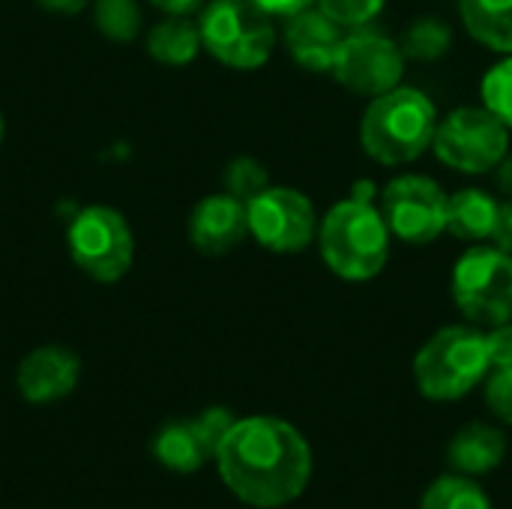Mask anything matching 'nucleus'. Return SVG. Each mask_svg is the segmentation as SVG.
Masks as SVG:
<instances>
[{
    "label": "nucleus",
    "mask_w": 512,
    "mask_h": 509,
    "mask_svg": "<svg viewBox=\"0 0 512 509\" xmlns=\"http://www.w3.org/2000/svg\"><path fill=\"white\" fill-rule=\"evenodd\" d=\"M216 471L225 489L255 509L294 504L312 480V447L282 417H243L216 450Z\"/></svg>",
    "instance_id": "1"
},
{
    "label": "nucleus",
    "mask_w": 512,
    "mask_h": 509,
    "mask_svg": "<svg viewBox=\"0 0 512 509\" xmlns=\"http://www.w3.org/2000/svg\"><path fill=\"white\" fill-rule=\"evenodd\" d=\"M438 123V111L423 90L393 87L363 111L360 144L381 165H408L432 147Z\"/></svg>",
    "instance_id": "2"
},
{
    "label": "nucleus",
    "mask_w": 512,
    "mask_h": 509,
    "mask_svg": "<svg viewBox=\"0 0 512 509\" xmlns=\"http://www.w3.org/2000/svg\"><path fill=\"white\" fill-rule=\"evenodd\" d=\"M321 258L345 282L375 279L390 258V228L372 201L345 198L318 225Z\"/></svg>",
    "instance_id": "3"
},
{
    "label": "nucleus",
    "mask_w": 512,
    "mask_h": 509,
    "mask_svg": "<svg viewBox=\"0 0 512 509\" xmlns=\"http://www.w3.org/2000/svg\"><path fill=\"white\" fill-rule=\"evenodd\" d=\"M489 369L486 333L465 324L438 330L414 357V381L429 402H456L468 396L486 381Z\"/></svg>",
    "instance_id": "4"
},
{
    "label": "nucleus",
    "mask_w": 512,
    "mask_h": 509,
    "mask_svg": "<svg viewBox=\"0 0 512 509\" xmlns=\"http://www.w3.org/2000/svg\"><path fill=\"white\" fill-rule=\"evenodd\" d=\"M204 48L231 69H258L276 48L273 15L252 0H213L201 12Z\"/></svg>",
    "instance_id": "5"
},
{
    "label": "nucleus",
    "mask_w": 512,
    "mask_h": 509,
    "mask_svg": "<svg viewBox=\"0 0 512 509\" xmlns=\"http://www.w3.org/2000/svg\"><path fill=\"white\" fill-rule=\"evenodd\" d=\"M456 309L474 327L512 321V255L498 246H471L453 267Z\"/></svg>",
    "instance_id": "6"
},
{
    "label": "nucleus",
    "mask_w": 512,
    "mask_h": 509,
    "mask_svg": "<svg viewBox=\"0 0 512 509\" xmlns=\"http://www.w3.org/2000/svg\"><path fill=\"white\" fill-rule=\"evenodd\" d=\"M510 129L489 108H456L435 132V156L462 174H489L507 159Z\"/></svg>",
    "instance_id": "7"
},
{
    "label": "nucleus",
    "mask_w": 512,
    "mask_h": 509,
    "mask_svg": "<svg viewBox=\"0 0 512 509\" xmlns=\"http://www.w3.org/2000/svg\"><path fill=\"white\" fill-rule=\"evenodd\" d=\"M66 246L72 261L96 282H117L129 273L135 258V243L126 219L111 207H84L69 231Z\"/></svg>",
    "instance_id": "8"
},
{
    "label": "nucleus",
    "mask_w": 512,
    "mask_h": 509,
    "mask_svg": "<svg viewBox=\"0 0 512 509\" xmlns=\"http://www.w3.org/2000/svg\"><path fill=\"white\" fill-rule=\"evenodd\" d=\"M405 51L402 45L387 36L378 27H351L345 30V39L339 45L336 63H333V78L360 96H381L393 87H399L405 75Z\"/></svg>",
    "instance_id": "9"
},
{
    "label": "nucleus",
    "mask_w": 512,
    "mask_h": 509,
    "mask_svg": "<svg viewBox=\"0 0 512 509\" xmlns=\"http://www.w3.org/2000/svg\"><path fill=\"white\" fill-rule=\"evenodd\" d=\"M450 195L423 174L393 177L381 192V216L390 234L408 246H429L447 231Z\"/></svg>",
    "instance_id": "10"
},
{
    "label": "nucleus",
    "mask_w": 512,
    "mask_h": 509,
    "mask_svg": "<svg viewBox=\"0 0 512 509\" xmlns=\"http://www.w3.org/2000/svg\"><path fill=\"white\" fill-rule=\"evenodd\" d=\"M249 234L270 252L294 255L318 240V216L312 201L288 186H267L246 201Z\"/></svg>",
    "instance_id": "11"
},
{
    "label": "nucleus",
    "mask_w": 512,
    "mask_h": 509,
    "mask_svg": "<svg viewBox=\"0 0 512 509\" xmlns=\"http://www.w3.org/2000/svg\"><path fill=\"white\" fill-rule=\"evenodd\" d=\"M78 378H81L78 354L60 345H45L30 351L15 372L18 393L30 405H51L66 399L78 387Z\"/></svg>",
    "instance_id": "12"
},
{
    "label": "nucleus",
    "mask_w": 512,
    "mask_h": 509,
    "mask_svg": "<svg viewBox=\"0 0 512 509\" xmlns=\"http://www.w3.org/2000/svg\"><path fill=\"white\" fill-rule=\"evenodd\" d=\"M246 234H249L246 201L228 192L207 195L204 201L195 204L189 216V240L201 255H213V258L228 255L243 243Z\"/></svg>",
    "instance_id": "13"
},
{
    "label": "nucleus",
    "mask_w": 512,
    "mask_h": 509,
    "mask_svg": "<svg viewBox=\"0 0 512 509\" xmlns=\"http://www.w3.org/2000/svg\"><path fill=\"white\" fill-rule=\"evenodd\" d=\"M342 39L345 27L315 6L288 15L285 21V48L291 60L309 72H333Z\"/></svg>",
    "instance_id": "14"
},
{
    "label": "nucleus",
    "mask_w": 512,
    "mask_h": 509,
    "mask_svg": "<svg viewBox=\"0 0 512 509\" xmlns=\"http://www.w3.org/2000/svg\"><path fill=\"white\" fill-rule=\"evenodd\" d=\"M507 459V435L492 426V423H468L465 429H459L447 447V462L456 474L465 477H489L492 471H498Z\"/></svg>",
    "instance_id": "15"
},
{
    "label": "nucleus",
    "mask_w": 512,
    "mask_h": 509,
    "mask_svg": "<svg viewBox=\"0 0 512 509\" xmlns=\"http://www.w3.org/2000/svg\"><path fill=\"white\" fill-rule=\"evenodd\" d=\"M153 459L174 474H198L207 462L216 459V450L210 447L207 435L201 432L195 417L171 420L165 423L153 438Z\"/></svg>",
    "instance_id": "16"
},
{
    "label": "nucleus",
    "mask_w": 512,
    "mask_h": 509,
    "mask_svg": "<svg viewBox=\"0 0 512 509\" xmlns=\"http://www.w3.org/2000/svg\"><path fill=\"white\" fill-rule=\"evenodd\" d=\"M498 210H501V201H495L489 192L462 189V192L450 195V201H447V231L465 243L492 240Z\"/></svg>",
    "instance_id": "17"
},
{
    "label": "nucleus",
    "mask_w": 512,
    "mask_h": 509,
    "mask_svg": "<svg viewBox=\"0 0 512 509\" xmlns=\"http://www.w3.org/2000/svg\"><path fill=\"white\" fill-rule=\"evenodd\" d=\"M459 12L477 42L512 54V0H459Z\"/></svg>",
    "instance_id": "18"
},
{
    "label": "nucleus",
    "mask_w": 512,
    "mask_h": 509,
    "mask_svg": "<svg viewBox=\"0 0 512 509\" xmlns=\"http://www.w3.org/2000/svg\"><path fill=\"white\" fill-rule=\"evenodd\" d=\"M201 27L192 24L186 15H171L150 27L147 33V51L153 60L168 63V66H186L198 57L201 51Z\"/></svg>",
    "instance_id": "19"
},
{
    "label": "nucleus",
    "mask_w": 512,
    "mask_h": 509,
    "mask_svg": "<svg viewBox=\"0 0 512 509\" xmlns=\"http://www.w3.org/2000/svg\"><path fill=\"white\" fill-rule=\"evenodd\" d=\"M420 509H495L489 495L474 477L465 474H444L429 483L420 498Z\"/></svg>",
    "instance_id": "20"
},
{
    "label": "nucleus",
    "mask_w": 512,
    "mask_h": 509,
    "mask_svg": "<svg viewBox=\"0 0 512 509\" xmlns=\"http://www.w3.org/2000/svg\"><path fill=\"white\" fill-rule=\"evenodd\" d=\"M399 45H402L405 57L429 63V60H438V57H444L450 51L453 30L444 21H438V18H420V21H414L405 30Z\"/></svg>",
    "instance_id": "21"
},
{
    "label": "nucleus",
    "mask_w": 512,
    "mask_h": 509,
    "mask_svg": "<svg viewBox=\"0 0 512 509\" xmlns=\"http://www.w3.org/2000/svg\"><path fill=\"white\" fill-rule=\"evenodd\" d=\"M93 18H96L99 33L114 42H132L141 30L138 0H96Z\"/></svg>",
    "instance_id": "22"
},
{
    "label": "nucleus",
    "mask_w": 512,
    "mask_h": 509,
    "mask_svg": "<svg viewBox=\"0 0 512 509\" xmlns=\"http://www.w3.org/2000/svg\"><path fill=\"white\" fill-rule=\"evenodd\" d=\"M483 108H489L507 129H512V57L495 63L480 84Z\"/></svg>",
    "instance_id": "23"
},
{
    "label": "nucleus",
    "mask_w": 512,
    "mask_h": 509,
    "mask_svg": "<svg viewBox=\"0 0 512 509\" xmlns=\"http://www.w3.org/2000/svg\"><path fill=\"white\" fill-rule=\"evenodd\" d=\"M267 186H270L267 168L252 156H240L225 168V192L240 198V201H252Z\"/></svg>",
    "instance_id": "24"
},
{
    "label": "nucleus",
    "mask_w": 512,
    "mask_h": 509,
    "mask_svg": "<svg viewBox=\"0 0 512 509\" xmlns=\"http://www.w3.org/2000/svg\"><path fill=\"white\" fill-rule=\"evenodd\" d=\"M384 3L387 0H318V9L342 27H363L381 15Z\"/></svg>",
    "instance_id": "25"
},
{
    "label": "nucleus",
    "mask_w": 512,
    "mask_h": 509,
    "mask_svg": "<svg viewBox=\"0 0 512 509\" xmlns=\"http://www.w3.org/2000/svg\"><path fill=\"white\" fill-rule=\"evenodd\" d=\"M483 393H486V405L495 414V420L512 426V366L492 369V375H486V381H483Z\"/></svg>",
    "instance_id": "26"
},
{
    "label": "nucleus",
    "mask_w": 512,
    "mask_h": 509,
    "mask_svg": "<svg viewBox=\"0 0 512 509\" xmlns=\"http://www.w3.org/2000/svg\"><path fill=\"white\" fill-rule=\"evenodd\" d=\"M486 351H489V366L492 369L512 366V321L510 324L489 327V333H486Z\"/></svg>",
    "instance_id": "27"
},
{
    "label": "nucleus",
    "mask_w": 512,
    "mask_h": 509,
    "mask_svg": "<svg viewBox=\"0 0 512 509\" xmlns=\"http://www.w3.org/2000/svg\"><path fill=\"white\" fill-rule=\"evenodd\" d=\"M492 240H495L498 249H504L507 255H512V198L504 201L501 210H498V222H495Z\"/></svg>",
    "instance_id": "28"
},
{
    "label": "nucleus",
    "mask_w": 512,
    "mask_h": 509,
    "mask_svg": "<svg viewBox=\"0 0 512 509\" xmlns=\"http://www.w3.org/2000/svg\"><path fill=\"white\" fill-rule=\"evenodd\" d=\"M252 3H258L264 12H270V15H294V12H300V9H309V6H315L318 0H252Z\"/></svg>",
    "instance_id": "29"
},
{
    "label": "nucleus",
    "mask_w": 512,
    "mask_h": 509,
    "mask_svg": "<svg viewBox=\"0 0 512 509\" xmlns=\"http://www.w3.org/2000/svg\"><path fill=\"white\" fill-rule=\"evenodd\" d=\"M150 3L168 15H192L204 6V0H150Z\"/></svg>",
    "instance_id": "30"
},
{
    "label": "nucleus",
    "mask_w": 512,
    "mask_h": 509,
    "mask_svg": "<svg viewBox=\"0 0 512 509\" xmlns=\"http://www.w3.org/2000/svg\"><path fill=\"white\" fill-rule=\"evenodd\" d=\"M42 9L48 12H60V15H75L87 6V0H36Z\"/></svg>",
    "instance_id": "31"
},
{
    "label": "nucleus",
    "mask_w": 512,
    "mask_h": 509,
    "mask_svg": "<svg viewBox=\"0 0 512 509\" xmlns=\"http://www.w3.org/2000/svg\"><path fill=\"white\" fill-rule=\"evenodd\" d=\"M498 183H501V189L512 198V156H507V159L498 165Z\"/></svg>",
    "instance_id": "32"
},
{
    "label": "nucleus",
    "mask_w": 512,
    "mask_h": 509,
    "mask_svg": "<svg viewBox=\"0 0 512 509\" xmlns=\"http://www.w3.org/2000/svg\"><path fill=\"white\" fill-rule=\"evenodd\" d=\"M351 198H357V201H372V198H375V183H372V180H360V183H354Z\"/></svg>",
    "instance_id": "33"
},
{
    "label": "nucleus",
    "mask_w": 512,
    "mask_h": 509,
    "mask_svg": "<svg viewBox=\"0 0 512 509\" xmlns=\"http://www.w3.org/2000/svg\"><path fill=\"white\" fill-rule=\"evenodd\" d=\"M0 141H3V114H0Z\"/></svg>",
    "instance_id": "34"
}]
</instances>
